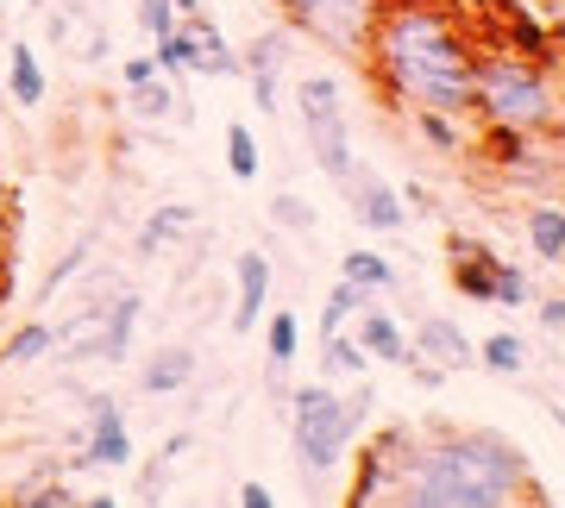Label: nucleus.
Listing matches in <instances>:
<instances>
[{
  "label": "nucleus",
  "instance_id": "f257e3e1",
  "mask_svg": "<svg viewBox=\"0 0 565 508\" xmlns=\"http://www.w3.org/2000/svg\"><path fill=\"white\" fill-rule=\"evenodd\" d=\"M359 63L384 88V101L403 107V114H415V107L471 114V63H478V44L452 20L446 0H384Z\"/></svg>",
  "mask_w": 565,
  "mask_h": 508
},
{
  "label": "nucleus",
  "instance_id": "f03ea898",
  "mask_svg": "<svg viewBox=\"0 0 565 508\" xmlns=\"http://www.w3.org/2000/svg\"><path fill=\"white\" fill-rule=\"evenodd\" d=\"M396 502L415 508H509L546 502L527 452L497 428H440L408 433L403 471H396Z\"/></svg>",
  "mask_w": 565,
  "mask_h": 508
},
{
  "label": "nucleus",
  "instance_id": "7ed1b4c3",
  "mask_svg": "<svg viewBox=\"0 0 565 508\" xmlns=\"http://www.w3.org/2000/svg\"><path fill=\"white\" fill-rule=\"evenodd\" d=\"M553 76H546L534 57L522 51H484L471 63V107L484 114L490 132H527V139H546L553 126Z\"/></svg>",
  "mask_w": 565,
  "mask_h": 508
},
{
  "label": "nucleus",
  "instance_id": "20e7f679",
  "mask_svg": "<svg viewBox=\"0 0 565 508\" xmlns=\"http://www.w3.org/2000/svg\"><path fill=\"white\" fill-rule=\"evenodd\" d=\"M289 402V421H296V465H302L308 484H321L345 465L352 440L371 421V389L359 396H333V383H302L282 396Z\"/></svg>",
  "mask_w": 565,
  "mask_h": 508
},
{
  "label": "nucleus",
  "instance_id": "39448f33",
  "mask_svg": "<svg viewBox=\"0 0 565 508\" xmlns=\"http://www.w3.org/2000/svg\"><path fill=\"white\" fill-rule=\"evenodd\" d=\"M296 114H302L308 151L327 170V183H340L359 170V151H352V126H345V101H340V82L333 76H302L296 82Z\"/></svg>",
  "mask_w": 565,
  "mask_h": 508
},
{
  "label": "nucleus",
  "instance_id": "423d86ee",
  "mask_svg": "<svg viewBox=\"0 0 565 508\" xmlns=\"http://www.w3.org/2000/svg\"><path fill=\"white\" fill-rule=\"evenodd\" d=\"M270 7H277L302 39L327 44V51L345 57V63H359L364 44H371V25H377V7H384V0H270Z\"/></svg>",
  "mask_w": 565,
  "mask_h": 508
},
{
  "label": "nucleus",
  "instance_id": "0eeeda50",
  "mask_svg": "<svg viewBox=\"0 0 565 508\" xmlns=\"http://www.w3.org/2000/svg\"><path fill=\"white\" fill-rule=\"evenodd\" d=\"M82 458L95 471H126L132 465V428H126V414L114 396H95L88 408V440H82Z\"/></svg>",
  "mask_w": 565,
  "mask_h": 508
},
{
  "label": "nucleus",
  "instance_id": "6e6552de",
  "mask_svg": "<svg viewBox=\"0 0 565 508\" xmlns=\"http://www.w3.org/2000/svg\"><path fill=\"white\" fill-rule=\"evenodd\" d=\"M345 202H352L359 226H371V233H403V226H408L403 195H396L377 170H352V176H345Z\"/></svg>",
  "mask_w": 565,
  "mask_h": 508
},
{
  "label": "nucleus",
  "instance_id": "1a4fd4ad",
  "mask_svg": "<svg viewBox=\"0 0 565 508\" xmlns=\"http://www.w3.org/2000/svg\"><path fill=\"white\" fill-rule=\"evenodd\" d=\"M415 346H422L427 365H440L446 377H459V370H478V339L465 333L452 314H427L422 333H415Z\"/></svg>",
  "mask_w": 565,
  "mask_h": 508
},
{
  "label": "nucleus",
  "instance_id": "9d476101",
  "mask_svg": "<svg viewBox=\"0 0 565 508\" xmlns=\"http://www.w3.org/2000/svg\"><path fill=\"white\" fill-rule=\"evenodd\" d=\"M270 307V258L264 251H239L233 258V333H252Z\"/></svg>",
  "mask_w": 565,
  "mask_h": 508
},
{
  "label": "nucleus",
  "instance_id": "9b49d317",
  "mask_svg": "<svg viewBox=\"0 0 565 508\" xmlns=\"http://www.w3.org/2000/svg\"><path fill=\"white\" fill-rule=\"evenodd\" d=\"M446 258H452V283H459L465 302H490L497 295V251L484 239H446Z\"/></svg>",
  "mask_w": 565,
  "mask_h": 508
},
{
  "label": "nucleus",
  "instance_id": "f8f14e48",
  "mask_svg": "<svg viewBox=\"0 0 565 508\" xmlns=\"http://www.w3.org/2000/svg\"><path fill=\"white\" fill-rule=\"evenodd\" d=\"M352 321H359V333H352V339L364 346V358H371V365H396V370L408 365V352H415V346H408V333L396 326V314H384L377 302H364Z\"/></svg>",
  "mask_w": 565,
  "mask_h": 508
},
{
  "label": "nucleus",
  "instance_id": "ddd939ff",
  "mask_svg": "<svg viewBox=\"0 0 565 508\" xmlns=\"http://www.w3.org/2000/svg\"><path fill=\"white\" fill-rule=\"evenodd\" d=\"M239 76L252 82V107H258V114H277V101H282V39L277 32H264V39L245 51Z\"/></svg>",
  "mask_w": 565,
  "mask_h": 508
},
{
  "label": "nucleus",
  "instance_id": "4468645a",
  "mask_svg": "<svg viewBox=\"0 0 565 508\" xmlns=\"http://www.w3.org/2000/svg\"><path fill=\"white\" fill-rule=\"evenodd\" d=\"M139 314H145V295H139V289H120V295H107L102 346H95V358H102V365H126V352H132V333H139Z\"/></svg>",
  "mask_w": 565,
  "mask_h": 508
},
{
  "label": "nucleus",
  "instance_id": "2eb2a0df",
  "mask_svg": "<svg viewBox=\"0 0 565 508\" xmlns=\"http://www.w3.org/2000/svg\"><path fill=\"white\" fill-rule=\"evenodd\" d=\"M522 233L541 264H565V202H534L522 214Z\"/></svg>",
  "mask_w": 565,
  "mask_h": 508
},
{
  "label": "nucleus",
  "instance_id": "dca6fc26",
  "mask_svg": "<svg viewBox=\"0 0 565 508\" xmlns=\"http://www.w3.org/2000/svg\"><path fill=\"white\" fill-rule=\"evenodd\" d=\"M7 95L20 107H44V95H51V82H44V63L32 44H7Z\"/></svg>",
  "mask_w": 565,
  "mask_h": 508
},
{
  "label": "nucleus",
  "instance_id": "f3484780",
  "mask_svg": "<svg viewBox=\"0 0 565 508\" xmlns=\"http://www.w3.org/2000/svg\"><path fill=\"white\" fill-rule=\"evenodd\" d=\"M189 377H195V346H177V339H170V346L145 365L139 383H145V396H177V389H189Z\"/></svg>",
  "mask_w": 565,
  "mask_h": 508
},
{
  "label": "nucleus",
  "instance_id": "a211bd4d",
  "mask_svg": "<svg viewBox=\"0 0 565 508\" xmlns=\"http://www.w3.org/2000/svg\"><path fill=\"white\" fill-rule=\"evenodd\" d=\"M189 226H195V214H189V207H182V202H163V207H151V220L139 226L132 251H139V258H158V251H170V245L189 233Z\"/></svg>",
  "mask_w": 565,
  "mask_h": 508
},
{
  "label": "nucleus",
  "instance_id": "6ab92c4d",
  "mask_svg": "<svg viewBox=\"0 0 565 508\" xmlns=\"http://www.w3.org/2000/svg\"><path fill=\"white\" fill-rule=\"evenodd\" d=\"M340 277L345 283H359L364 295H390V289H396V264H390L384 251H371V245H352V251H345Z\"/></svg>",
  "mask_w": 565,
  "mask_h": 508
},
{
  "label": "nucleus",
  "instance_id": "aec40b11",
  "mask_svg": "<svg viewBox=\"0 0 565 508\" xmlns=\"http://www.w3.org/2000/svg\"><path fill=\"white\" fill-rule=\"evenodd\" d=\"M415 120V139L434 151V158H465V132H459V120L465 114H440V107H415L408 114Z\"/></svg>",
  "mask_w": 565,
  "mask_h": 508
},
{
  "label": "nucleus",
  "instance_id": "412c9836",
  "mask_svg": "<svg viewBox=\"0 0 565 508\" xmlns=\"http://www.w3.org/2000/svg\"><path fill=\"white\" fill-rule=\"evenodd\" d=\"M296 352H302V321H296L289 307H277L270 326H264V370H289Z\"/></svg>",
  "mask_w": 565,
  "mask_h": 508
},
{
  "label": "nucleus",
  "instance_id": "4be33fe9",
  "mask_svg": "<svg viewBox=\"0 0 565 508\" xmlns=\"http://www.w3.org/2000/svg\"><path fill=\"white\" fill-rule=\"evenodd\" d=\"M151 57H158V76H189V63H195V32H189V20L158 32L151 39Z\"/></svg>",
  "mask_w": 565,
  "mask_h": 508
},
{
  "label": "nucleus",
  "instance_id": "5701e85b",
  "mask_svg": "<svg viewBox=\"0 0 565 508\" xmlns=\"http://www.w3.org/2000/svg\"><path fill=\"white\" fill-rule=\"evenodd\" d=\"M478 365L497 370V377H522L527 370V339L522 333H490L484 346H478Z\"/></svg>",
  "mask_w": 565,
  "mask_h": 508
},
{
  "label": "nucleus",
  "instance_id": "b1692460",
  "mask_svg": "<svg viewBox=\"0 0 565 508\" xmlns=\"http://www.w3.org/2000/svg\"><path fill=\"white\" fill-rule=\"evenodd\" d=\"M321 370L327 377H364L371 358H364V346L352 333H321Z\"/></svg>",
  "mask_w": 565,
  "mask_h": 508
},
{
  "label": "nucleus",
  "instance_id": "393cba45",
  "mask_svg": "<svg viewBox=\"0 0 565 508\" xmlns=\"http://www.w3.org/2000/svg\"><path fill=\"white\" fill-rule=\"evenodd\" d=\"M51 339H57V326L44 321H25L7 346H0V365H39V358H51Z\"/></svg>",
  "mask_w": 565,
  "mask_h": 508
},
{
  "label": "nucleus",
  "instance_id": "a878e982",
  "mask_svg": "<svg viewBox=\"0 0 565 508\" xmlns=\"http://www.w3.org/2000/svg\"><path fill=\"white\" fill-rule=\"evenodd\" d=\"M226 170H233V183H258V139L245 120L226 126Z\"/></svg>",
  "mask_w": 565,
  "mask_h": 508
},
{
  "label": "nucleus",
  "instance_id": "bb28decb",
  "mask_svg": "<svg viewBox=\"0 0 565 508\" xmlns=\"http://www.w3.org/2000/svg\"><path fill=\"white\" fill-rule=\"evenodd\" d=\"M364 302H371V295H364L359 283H345V277H340V283L327 289V302H321V333H340V326L352 321Z\"/></svg>",
  "mask_w": 565,
  "mask_h": 508
},
{
  "label": "nucleus",
  "instance_id": "cd10ccee",
  "mask_svg": "<svg viewBox=\"0 0 565 508\" xmlns=\"http://www.w3.org/2000/svg\"><path fill=\"white\" fill-rule=\"evenodd\" d=\"M88 245H95V239H76V245H70V251L57 258V264L44 270V283H39V302H57V295H63V283H70V277H76V270L88 264Z\"/></svg>",
  "mask_w": 565,
  "mask_h": 508
},
{
  "label": "nucleus",
  "instance_id": "c85d7f7f",
  "mask_svg": "<svg viewBox=\"0 0 565 508\" xmlns=\"http://www.w3.org/2000/svg\"><path fill=\"white\" fill-rule=\"evenodd\" d=\"M270 220L282 226V233H315V226H321V214H315V207L302 202V195H270Z\"/></svg>",
  "mask_w": 565,
  "mask_h": 508
},
{
  "label": "nucleus",
  "instance_id": "c756f323",
  "mask_svg": "<svg viewBox=\"0 0 565 508\" xmlns=\"http://www.w3.org/2000/svg\"><path fill=\"white\" fill-rule=\"evenodd\" d=\"M126 107H132V114H139V120H163V114H170V107H177V95H170V82H139V88H132V95H126Z\"/></svg>",
  "mask_w": 565,
  "mask_h": 508
},
{
  "label": "nucleus",
  "instance_id": "7c9ffc66",
  "mask_svg": "<svg viewBox=\"0 0 565 508\" xmlns=\"http://www.w3.org/2000/svg\"><path fill=\"white\" fill-rule=\"evenodd\" d=\"M20 502L25 508H70V502H82V496H76V484H63V477L57 484H39V477H32V484H20Z\"/></svg>",
  "mask_w": 565,
  "mask_h": 508
},
{
  "label": "nucleus",
  "instance_id": "2f4dec72",
  "mask_svg": "<svg viewBox=\"0 0 565 508\" xmlns=\"http://www.w3.org/2000/svg\"><path fill=\"white\" fill-rule=\"evenodd\" d=\"M527 295H534V289H527V277L515 264H503V258H497V295H490V302H503V307H527Z\"/></svg>",
  "mask_w": 565,
  "mask_h": 508
},
{
  "label": "nucleus",
  "instance_id": "473e14b6",
  "mask_svg": "<svg viewBox=\"0 0 565 508\" xmlns=\"http://www.w3.org/2000/svg\"><path fill=\"white\" fill-rule=\"evenodd\" d=\"M139 25H145V39H158V32H170V25H177V13H170V0H139Z\"/></svg>",
  "mask_w": 565,
  "mask_h": 508
},
{
  "label": "nucleus",
  "instance_id": "72a5a7b5",
  "mask_svg": "<svg viewBox=\"0 0 565 508\" xmlns=\"http://www.w3.org/2000/svg\"><path fill=\"white\" fill-rule=\"evenodd\" d=\"M239 508H277V489L258 484V477H245V484H239Z\"/></svg>",
  "mask_w": 565,
  "mask_h": 508
},
{
  "label": "nucleus",
  "instance_id": "f704fd0d",
  "mask_svg": "<svg viewBox=\"0 0 565 508\" xmlns=\"http://www.w3.org/2000/svg\"><path fill=\"white\" fill-rule=\"evenodd\" d=\"M120 76H126V88H139V82H151V76H158V57H151V51H145V57H126V69H120Z\"/></svg>",
  "mask_w": 565,
  "mask_h": 508
},
{
  "label": "nucleus",
  "instance_id": "c9c22d12",
  "mask_svg": "<svg viewBox=\"0 0 565 508\" xmlns=\"http://www.w3.org/2000/svg\"><path fill=\"white\" fill-rule=\"evenodd\" d=\"M396 195H403V207H408V214H434V195H427L422 183H403Z\"/></svg>",
  "mask_w": 565,
  "mask_h": 508
},
{
  "label": "nucleus",
  "instance_id": "e433bc0d",
  "mask_svg": "<svg viewBox=\"0 0 565 508\" xmlns=\"http://www.w3.org/2000/svg\"><path fill=\"white\" fill-rule=\"evenodd\" d=\"M541 326H553V333L565 326V295H546L541 302Z\"/></svg>",
  "mask_w": 565,
  "mask_h": 508
},
{
  "label": "nucleus",
  "instance_id": "4c0bfd02",
  "mask_svg": "<svg viewBox=\"0 0 565 508\" xmlns=\"http://www.w3.org/2000/svg\"><path fill=\"white\" fill-rule=\"evenodd\" d=\"M182 452H189V433H170V440H163V452H158V458H163V465H177V458H182Z\"/></svg>",
  "mask_w": 565,
  "mask_h": 508
},
{
  "label": "nucleus",
  "instance_id": "58836bf2",
  "mask_svg": "<svg viewBox=\"0 0 565 508\" xmlns=\"http://www.w3.org/2000/svg\"><path fill=\"white\" fill-rule=\"evenodd\" d=\"M546 139H565V95H553V126H546Z\"/></svg>",
  "mask_w": 565,
  "mask_h": 508
},
{
  "label": "nucleus",
  "instance_id": "ea45409f",
  "mask_svg": "<svg viewBox=\"0 0 565 508\" xmlns=\"http://www.w3.org/2000/svg\"><path fill=\"white\" fill-rule=\"evenodd\" d=\"M7 245H13V220H7V202H0V270H7Z\"/></svg>",
  "mask_w": 565,
  "mask_h": 508
},
{
  "label": "nucleus",
  "instance_id": "a19ab883",
  "mask_svg": "<svg viewBox=\"0 0 565 508\" xmlns=\"http://www.w3.org/2000/svg\"><path fill=\"white\" fill-rule=\"evenodd\" d=\"M546 414H553V428H559V433H565V408H546Z\"/></svg>",
  "mask_w": 565,
  "mask_h": 508
},
{
  "label": "nucleus",
  "instance_id": "79ce46f5",
  "mask_svg": "<svg viewBox=\"0 0 565 508\" xmlns=\"http://www.w3.org/2000/svg\"><path fill=\"white\" fill-rule=\"evenodd\" d=\"M559 195H565V158H559Z\"/></svg>",
  "mask_w": 565,
  "mask_h": 508
}]
</instances>
